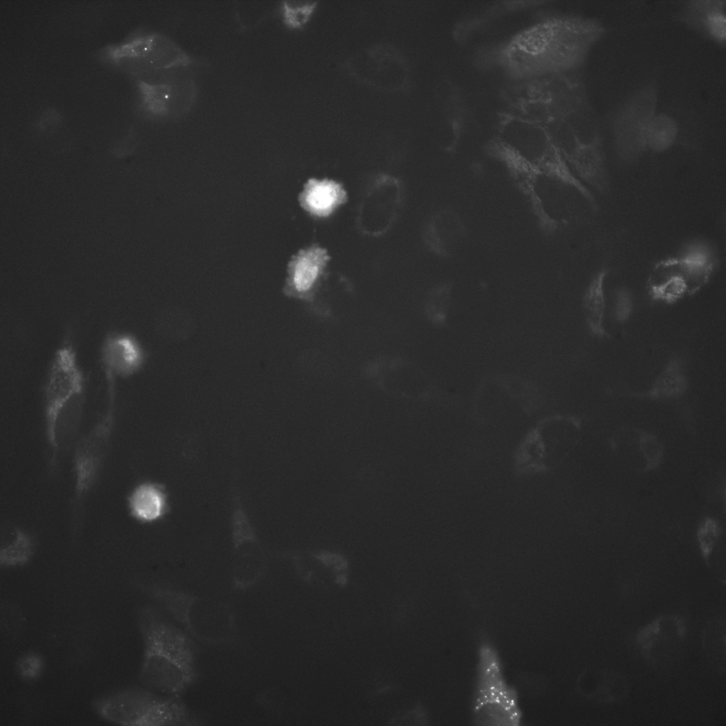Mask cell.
Instances as JSON below:
<instances>
[{
	"instance_id": "1",
	"label": "cell",
	"mask_w": 726,
	"mask_h": 726,
	"mask_svg": "<svg viewBox=\"0 0 726 726\" xmlns=\"http://www.w3.org/2000/svg\"><path fill=\"white\" fill-rule=\"evenodd\" d=\"M140 625L145 642L142 683L155 692L180 696L199 676L194 639L155 608L142 610Z\"/></svg>"
},
{
	"instance_id": "2",
	"label": "cell",
	"mask_w": 726,
	"mask_h": 726,
	"mask_svg": "<svg viewBox=\"0 0 726 726\" xmlns=\"http://www.w3.org/2000/svg\"><path fill=\"white\" fill-rule=\"evenodd\" d=\"M488 153L503 166L542 235L553 236L569 223L564 196L568 191H576L574 188L530 165L501 143L490 146Z\"/></svg>"
},
{
	"instance_id": "3",
	"label": "cell",
	"mask_w": 726,
	"mask_h": 726,
	"mask_svg": "<svg viewBox=\"0 0 726 726\" xmlns=\"http://www.w3.org/2000/svg\"><path fill=\"white\" fill-rule=\"evenodd\" d=\"M149 592L193 639L209 644L235 640V617L228 603L167 587H153Z\"/></svg>"
},
{
	"instance_id": "4",
	"label": "cell",
	"mask_w": 726,
	"mask_h": 726,
	"mask_svg": "<svg viewBox=\"0 0 726 726\" xmlns=\"http://www.w3.org/2000/svg\"><path fill=\"white\" fill-rule=\"evenodd\" d=\"M580 435L581 422L575 417L554 415L543 419L515 449V472L527 476L554 469L574 451Z\"/></svg>"
},
{
	"instance_id": "5",
	"label": "cell",
	"mask_w": 726,
	"mask_h": 726,
	"mask_svg": "<svg viewBox=\"0 0 726 726\" xmlns=\"http://www.w3.org/2000/svg\"><path fill=\"white\" fill-rule=\"evenodd\" d=\"M658 84L652 77L621 101L607 116L615 152L625 162L638 160L647 150L646 132L657 113Z\"/></svg>"
},
{
	"instance_id": "6",
	"label": "cell",
	"mask_w": 726,
	"mask_h": 726,
	"mask_svg": "<svg viewBox=\"0 0 726 726\" xmlns=\"http://www.w3.org/2000/svg\"><path fill=\"white\" fill-rule=\"evenodd\" d=\"M85 393V380L77 351L66 338L56 350L48 372L45 389V418L48 445L56 418L62 408L76 396Z\"/></svg>"
},
{
	"instance_id": "7",
	"label": "cell",
	"mask_w": 726,
	"mask_h": 726,
	"mask_svg": "<svg viewBox=\"0 0 726 726\" xmlns=\"http://www.w3.org/2000/svg\"><path fill=\"white\" fill-rule=\"evenodd\" d=\"M93 428L77 443L74 452V501L84 498L95 484L106 459L113 428L114 399Z\"/></svg>"
},
{
	"instance_id": "8",
	"label": "cell",
	"mask_w": 726,
	"mask_h": 726,
	"mask_svg": "<svg viewBox=\"0 0 726 726\" xmlns=\"http://www.w3.org/2000/svg\"><path fill=\"white\" fill-rule=\"evenodd\" d=\"M398 179L380 175L367 190L359 208L357 223L361 230L373 236L386 233L393 225L403 201Z\"/></svg>"
},
{
	"instance_id": "9",
	"label": "cell",
	"mask_w": 726,
	"mask_h": 726,
	"mask_svg": "<svg viewBox=\"0 0 726 726\" xmlns=\"http://www.w3.org/2000/svg\"><path fill=\"white\" fill-rule=\"evenodd\" d=\"M184 70L171 71L165 81L146 86V102L153 114L177 119L189 113L193 107L198 96V88L195 81L183 72Z\"/></svg>"
},
{
	"instance_id": "10",
	"label": "cell",
	"mask_w": 726,
	"mask_h": 726,
	"mask_svg": "<svg viewBox=\"0 0 726 726\" xmlns=\"http://www.w3.org/2000/svg\"><path fill=\"white\" fill-rule=\"evenodd\" d=\"M233 523V585L245 589L255 584L265 570V557L250 523L240 510H236Z\"/></svg>"
},
{
	"instance_id": "11",
	"label": "cell",
	"mask_w": 726,
	"mask_h": 726,
	"mask_svg": "<svg viewBox=\"0 0 726 726\" xmlns=\"http://www.w3.org/2000/svg\"><path fill=\"white\" fill-rule=\"evenodd\" d=\"M354 58L352 62H357L359 66L350 69L368 84L391 90L405 86L408 76L406 63L391 46H374Z\"/></svg>"
},
{
	"instance_id": "12",
	"label": "cell",
	"mask_w": 726,
	"mask_h": 726,
	"mask_svg": "<svg viewBox=\"0 0 726 726\" xmlns=\"http://www.w3.org/2000/svg\"><path fill=\"white\" fill-rule=\"evenodd\" d=\"M479 719L513 723L518 712L511 693L504 685L496 659L487 650L483 657V669L477 707Z\"/></svg>"
},
{
	"instance_id": "13",
	"label": "cell",
	"mask_w": 726,
	"mask_h": 726,
	"mask_svg": "<svg viewBox=\"0 0 726 726\" xmlns=\"http://www.w3.org/2000/svg\"><path fill=\"white\" fill-rule=\"evenodd\" d=\"M162 695L147 688H128L98 699L94 706L99 715L109 722L141 726Z\"/></svg>"
},
{
	"instance_id": "14",
	"label": "cell",
	"mask_w": 726,
	"mask_h": 726,
	"mask_svg": "<svg viewBox=\"0 0 726 726\" xmlns=\"http://www.w3.org/2000/svg\"><path fill=\"white\" fill-rule=\"evenodd\" d=\"M467 237V227L461 213L448 206L436 211L428 219L423 240L436 256L449 259L461 248Z\"/></svg>"
},
{
	"instance_id": "15",
	"label": "cell",
	"mask_w": 726,
	"mask_h": 726,
	"mask_svg": "<svg viewBox=\"0 0 726 726\" xmlns=\"http://www.w3.org/2000/svg\"><path fill=\"white\" fill-rule=\"evenodd\" d=\"M101 361L105 375L116 379L129 378L141 369L144 353L133 335L113 331L102 342Z\"/></svg>"
},
{
	"instance_id": "16",
	"label": "cell",
	"mask_w": 726,
	"mask_h": 726,
	"mask_svg": "<svg viewBox=\"0 0 726 726\" xmlns=\"http://www.w3.org/2000/svg\"><path fill=\"white\" fill-rule=\"evenodd\" d=\"M726 1L693 0L686 3L676 15L686 27L725 47L726 43Z\"/></svg>"
},
{
	"instance_id": "17",
	"label": "cell",
	"mask_w": 726,
	"mask_h": 726,
	"mask_svg": "<svg viewBox=\"0 0 726 726\" xmlns=\"http://www.w3.org/2000/svg\"><path fill=\"white\" fill-rule=\"evenodd\" d=\"M563 157L582 182L584 181L601 192L606 190L608 177L599 132H596L592 140L587 143L575 138L573 147Z\"/></svg>"
},
{
	"instance_id": "18",
	"label": "cell",
	"mask_w": 726,
	"mask_h": 726,
	"mask_svg": "<svg viewBox=\"0 0 726 726\" xmlns=\"http://www.w3.org/2000/svg\"><path fill=\"white\" fill-rule=\"evenodd\" d=\"M686 632V622L681 616L662 615L639 630L635 642L646 658L654 661L679 643Z\"/></svg>"
},
{
	"instance_id": "19",
	"label": "cell",
	"mask_w": 726,
	"mask_h": 726,
	"mask_svg": "<svg viewBox=\"0 0 726 726\" xmlns=\"http://www.w3.org/2000/svg\"><path fill=\"white\" fill-rule=\"evenodd\" d=\"M289 555L297 571L305 578L323 571L333 575L336 582L346 581L350 564L347 557L340 552L313 548L293 552Z\"/></svg>"
},
{
	"instance_id": "20",
	"label": "cell",
	"mask_w": 726,
	"mask_h": 726,
	"mask_svg": "<svg viewBox=\"0 0 726 726\" xmlns=\"http://www.w3.org/2000/svg\"><path fill=\"white\" fill-rule=\"evenodd\" d=\"M126 506L130 516L138 523H152L161 519L167 510V496L158 483L146 481L138 484L129 492Z\"/></svg>"
},
{
	"instance_id": "21",
	"label": "cell",
	"mask_w": 726,
	"mask_h": 726,
	"mask_svg": "<svg viewBox=\"0 0 726 726\" xmlns=\"http://www.w3.org/2000/svg\"><path fill=\"white\" fill-rule=\"evenodd\" d=\"M346 199V191L342 184L327 179H309L298 198L301 207L318 218L330 216Z\"/></svg>"
},
{
	"instance_id": "22",
	"label": "cell",
	"mask_w": 726,
	"mask_h": 726,
	"mask_svg": "<svg viewBox=\"0 0 726 726\" xmlns=\"http://www.w3.org/2000/svg\"><path fill=\"white\" fill-rule=\"evenodd\" d=\"M329 261L327 250L318 245L301 250L289 264V281L298 292L309 291L323 275Z\"/></svg>"
},
{
	"instance_id": "23",
	"label": "cell",
	"mask_w": 726,
	"mask_h": 726,
	"mask_svg": "<svg viewBox=\"0 0 726 726\" xmlns=\"http://www.w3.org/2000/svg\"><path fill=\"white\" fill-rule=\"evenodd\" d=\"M579 687L584 696L601 702H615L627 693L623 676L611 671L591 670L581 676Z\"/></svg>"
},
{
	"instance_id": "24",
	"label": "cell",
	"mask_w": 726,
	"mask_h": 726,
	"mask_svg": "<svg viewBox=\"0 0 726 726\" xmlns=\"http://www.w3.org/2000/svg\"><path fill=\"white\" fill-rule=\"evenodd\" d=\"M688 381L684 365L678 358H672L645 392L635 393V396L651 399H670L681 396L687 389Z\"/></svg>"
},
{
	"instance_id": "25",
	"label": "cell",
	"mask_w": 726,
	"mask_h": 726,
	"mask_svg": "<svg viewBox=\"0 0 726 726\" xmlns=\"http://www.w3.org/2000/svg\"><path fill=\"white\" fill-rule=\"evenodd\" d=\"M609 270L602 268L591 279L584 294L583 307L591 333L598 337L608 335L603 320L605 311V279Z\"/></svg>"
},
{
	"instance_id": "26",
	"label": "cell",
	"mask_w": 726,
	"mask_h": 726,
	"mask_svg": "<svg viewBox=\"0 0 726 726\" xmlns=\"http://www.w3.org/2000/svg\"><path fill=\"white\" fill-rule=\"evenodd\" d=\"M678 134L676 120L664 113H656L650 120L646 132L647 150L661 153L675 143Z\"/></svg>"
},
{
	"instance_id": "27",
	"label": "cell",
	"mask_w": 726,
	"mask_h": 726,
	"mask_svg": "<svg viewBox=\"0 0 726 726\" xmlns=\"http://www.w3.org/2000/svg\"><path fill=\"white\" fill-rule=\"evenodd\" d=\"M35 544L32 536L18 527H14L11 537L1 545L0 564L6 567L26 564L32 558Z\"/></svg>"
},
{
	"instance_id": "28",
	"label": "cell",
	"mask_w": 726,
	"mask_h": 726,
	"mask_svg": "<svg viewBox=\"0 0 726 726\" xmlns=\"http://www.w3.org/2000/svg\"><path fill=\"white\" fill-rule=\"evenodd\" d=\"M703 647L707 657L719 669L725 670V622L715 619L706 625L703 635Z\"/></svg>"
},
{
	"instance_id": "29",
	"label": "cell",
	"mask_w": 726,
	"mask_h": 726,
	"mask_svg": "<svg viewBox=\"0 0 726 726\" xmlns=\"http://www.w3.org/2000/svg\"><path fill=\"white\" fill-rule=\"evenodd\" d=\"M317 1H284L279 6L283 24L289 29L303 28L310 21L318 7Z\"/></svg>"
},
{
	"instance_id": "30",
	"label": "cell",
	"mask_w": 726,
	"mask_h": 726,
	"mask_svg": "<svg viewBox=\"0 0 726 726\" xmlns=\"http://www.w3.org/2000/svg\"><path fill=\"white\" fill-rule=\"evenodd\" d=\"M722 535L721 526L713 518L703 519L697 530V542L700 552L705 562L709 564L715 549Z\"/></svg>"
},
{
	"instance_id": "31",
	"label": "cell",
	"mask_w": 726,
	"mask_h": 726,
	"mask_svg": "<svg viewBox=\"0 0 726 726\" xmlns=\"http://www.w3.org/2000/svg\"><path fill=\"white\" fill-rule=\"evenodd\" d=\"M637 438L638 451L644 460V470L655 469L663 459V445L654 435L645 431H637Z\"/></svg>"
},
{
	"instance_id": "32",
	"label": "cell",
	"mask_w": 726,
	"mask_h": 726,
	"mask_svg": "<svg viewBox=\"0 0 726 726\" xmlns=\"http://www.w3.org/2000/svg\"><path fill=\"white\" fill-rule=\"evenodd\" d=\"M633 310V298L630 291L625 287L615 290L613 298V315L618 323L627 320Z\"/></svg>"
}]
</instances>
